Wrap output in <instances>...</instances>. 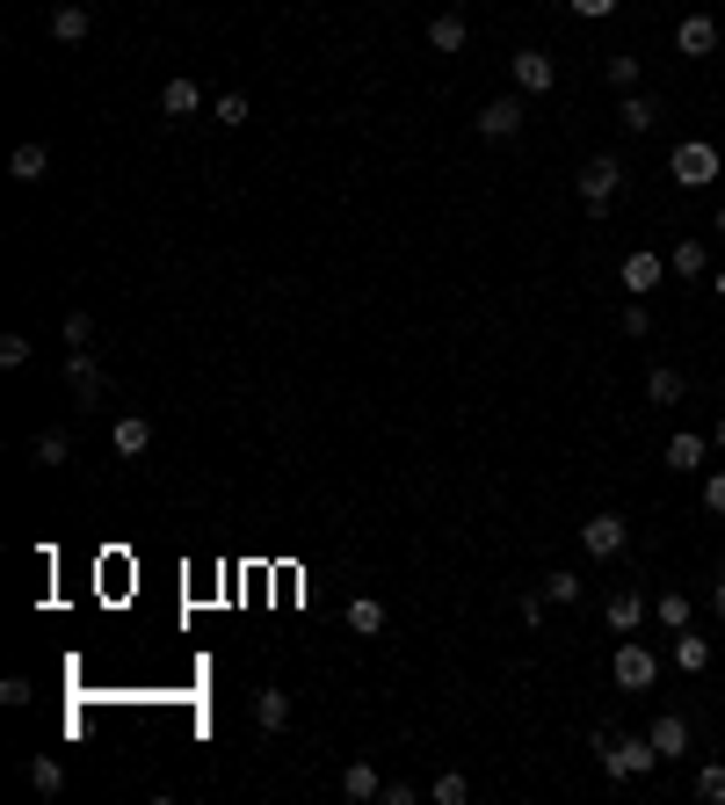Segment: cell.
Instances as JSON below:
<instances>
[{
	"label": "cell",
	"mask_w": 725,
	"mask_h": 805,
	"mask_svg": "<svg viewBox=\"0 0 725 805\" xmlns=\"http://www.w3.org/2000/svg\"><path fill=\"white\" fill-rule=\"evenodd\" d=\"M595 754H603V776H653L660 770V748H653V733H595Z\"/></svg>",
	"instance_id": "1"
},
{
	"label": "cell",
	"mask_w": 725,
	"mask_h": 805,
	"mask_svg": "<svg viewBox=\"0 0 725 805\" xmlns=\"http://www.w3.org/2000/svg\"><path fill=\"white\" fill-rule=\"evenodd\" d=\"M573 189H581L587 218H603V210H609V196L624 189V160H617V153H595V160L581 167V175H573Z\"/></svg>",
	"instance_id": "2"
},
{
	"label": "cell",
	"mask_w": 725,
	"mask_h": 805,
	"mask_svg": "<svg viewBox=\"0 0 725 805\" xmlns=\"http://www.w3.org/2000/svg\"><path fill=\"white\" fill-rule=\"evenodd\" d=\"M668 175L682 182V189H711V182H718V145L711 139H682L668 153Z\"/></svg>",
	"instance_id": "3"
},
{
	"label": "cell",
	"mask_w": 725,
	"mask_h": 805,
	"mask_svg": "<svg viewBox=\"0 0 725 805\" xmlns=\"http://www.w3.org/2000/svg\"><path fill=\"white\" fill-rule=\"evenodd\" d=\"M653 675H660V661L639 646V639H624V646H617V661H609V683L639 697V689H653Z\"/></svg>",
	"instance_id": "4"
},
{
	"label": "cell",
	"mask_w": 725,
	"mask_h": 805,
	"mask_svg": "<svg viewBox=\"0 0 725 805\" xmlns=\"http://www.w3.org/2000/svg\"><path fill=\"white\" fill-rule=\"evenodd\" d=\"M624 544H631V523H624V515H609V508L581 523V552H587V559H617Z\"/></svg>",
	"instance_id": "5"
},
{
	"label": "cell",
	"mask_w": 725,
	"mask_h": 805,
	"mask_svg": "<svg viewBox=\"0 0 725 805\" xmlns=\"http://www.w3.org/2000/svg\"><path fill=\"white\" fill-rule=\"evenodd\" d=\"M508 73H516V88H522V95H552V88H559L552 52H516V58H508Z\"/></svg>",
	"instance_id": "6"
},
{
	"label": "cell",
	"mask_w": 725,
	"mask_h": 805,
	"mask_svg": "<svg viewBox=\"0 0 725 805\" xmlns=\"http://www.w3.org/2000/svg\"><path fill=\"white\" fill-rule=\"evenodd\" d=\"M646 617H653V602H646V596H631V588H617V596L603 602V624L617 631V639H631V631H639Z\"/></svg>",
	"instance_id": "7"
},
{
	"label": "cell",
	"mask_w": 725,
	"mask_h": 805,
	"mask_svg": "<svg viewBox=\"0 0 725 805\" xmlns=\"http://www.w3.org/2000/svg\"><path fill=\"white\" fill-rule=\"evenodd\" d=\"M674 52H682V58H711V52H718V22H711V15H682V22H674Z\"/></svg>",
	"instance_id": "8"
},
{
	"label": "cell",
	"mask_w": 725,
	"mask_h": 805,
	"mask_svg": "<svg viewBox=\"0 0 725 805\" xmlns=\"http://www.w3.org/2000/svg\"><path fill=\"white\" fill-rule=\"evenodd\" d=\"M66 385H73V400H80V406H102V385H109V378H102V363H95L87 349H73V363H66Z\"/></svg>",
	"instance_id": "9"
},
{
	"label": "cell",
	"mask_w": 725,
	"mask_h": 805,
	"mask_svg": "<svg viewBox=\"0 0 725 805\" xmlns=\"http://www.w3.org/2000/svg\"><path fill=\"white\" fill-rule=\"evenodd\" d=\"M472 123H479V139H516V131H522V102H516V95H501V102H486Z\"/></svg>",
	"instance_id": "10"
},
{
	"label": "cell",
	"mask_w": 725,
	"mask_h": 805,
	"mask_svg": "<svg viewBox=\"0 0 725 805\" xmlns=\"http://www.w3.org/2000/svg\"><path fill=\"white\" fill-rule=\"evenodd\" d=\"M87 30H95V8H87V0H58L52 8V36L58 44H87Z\"/></svg>",
	"instance_id": "11"
},
{
	"label": "cell",
	"mask_w": 725,
	"mask_h": 805,
	"mask_svg": "<svg viewBox=\"0 0 725 805\" xmlns=\"http://www.w3.org/2000/svg\"><path fill=\"white\" fill-rule=\"evenodd\" d=\"M8 175H15V182H44V175H52V145H44V139H22L15 153H8Z\"/></svg>",
	"instance_id": "12"
},
{
	"label": "cell",
	"mask_w": 725,
	"mask_h": 805,
	"mask_svg": "<svg viewBox=\"0 0 725 805\" xmlns=\"http://www.w3.org/2000/svg\"><path fill=\"white\" fill-rule=\"evenodd\" d=\"M704 457H711V436H696V428H674L668 436V465L674 472H704Z\"/></svg>",
	"instance_id": "13"
},
{
	"label": "cell",
	"mask_w": 725,
	"mask_h": 805,
	"mask_svg": "<svg viewBox=\"0 0 725 805\" xmlns=\"http://www.w3.org/2000/svg\"><path fill=\"white\" fill-rule=\"evenodd\" d=\"M646 733H653L660 762H668V754H690V718H682V711H660L653 726H646Z\"/></svg>",
	"instance_id": "14"
},
{
	"label": "cell",
	"mask_w": 725,
	"mask_h": 805,
	"mask_svg": "<svg viewBox=\"0 0 725 805\" xmlns=\"http://www.w3.org/2000/svg\"><path fill=\"white\" fill-rule=\"evenodd\" d=\"M342 798H356V805L385 798V776H378V762H348V770H342Z\"/></svg>",
	"instance_id": "15"
},
{
	"label": "cell",
	"mask_w": 725,
	"mask_h": 805,
	"mask_svg": "<svg viewBox=\"0 0 725 805\" xmlns=\"http://www.w3.org/2000/svg\"><path fill=\"white\" fill-rule=\"evenodd\" d=\"M668 276V254H624V291H653Z\"/></svg>",
	"instance_id": "16"
},
{
	"label": "cell",
	"mask_w": 725,
	"mask_h": 805,
	"mask_svg": "<svg viewBox=\"0 0 725 805\" xmlns=\"http://www.w3.org/2000/svg\"><path fill=\"white\" fill-rule=\"evenodd\" d=\"M429 44H435V52H443V58H457V52H465V44H472L465 15H435V22H429Z\"/></svg>",
	"instance_id": "17"
},
{
	"label": "cell",
	"mask_w": 725,
	"mask_h": 805,
	"mask_svg": "<svg viewBox=\"0 0 725 805\" xmlns=\"http://www.w3.org/2000/svg\"><path fill=\"white\" fill-rule=\"evenodd\" d=\"M668 276H682V283H704V276H711L704 247H696V240H674V254H668Z\"/></svg>",
	"instance_id": "18"
},
{
	"label": "cell",
	"mask_w": 725,
	"mask_h": 805,
	"mask_svg": "<svg viewBox=\"0 0 725 805\" xmlns=\"http://www.w3.org/2000/svg\"><path fill=\"white\" fill-rule=\"evenodd\" d=\"M682 392H690V378H682L674 363H660L653 378H646V400H653V406H682Z\"/></svg>",
	"instance_id": "19"
},
{
	"label": "cell",
	"mask_w": 725,
	"mask_h": 805,
	"mask_svg": "<svg viewBox=\"0 0 725 805\" xmlns=\"http://www.w3.org/2000/svg\"><path fill=\"white\" fill-rule=\"evenodd\" d=\"M674 667H682V675H704V667H711V639H696V631H674Z\"/></svg>",
	"instance_id": "20"
},
{
	"label": "cell",
	"mask_w": 725,
	"mask_h": 805,
	"mask_svg": "<svg viewBox=\"0 0 725 805\" xmlns=\"http://www.w3.org/2000/svg\"><path fill=\"white\" fill-rule=\"evenodd\" d=\"M255 718H261V733H283V726H291V697H283V689H261Z\"/></svg>",
	"instance_id": "21"
},
{
	"label": "cell",
	"mask_w": 725,
	"mask_h": 805,
	"mask_svg": "<svg viewBox=\"0 0 725 805\" xmlns=\"http://www.w3.org/2000/svg\"><path fill=\"white\" fill-rule=\"evenodd\" d=\"M160 109H167V117H196L204 95H196V80H167V88H160Z\"/></svg>",
	"instance_id": "22"
},
{
	"label": "cell",
	"mask_w": 725,
	"mask_h": 805,
	"mask_svg": "<svg viewBox=\"0 0 725 805\" xmlns=\"http://www.w3.org/2000/svg\"><path fill=\"white\" fill-rule=\"evenodd\" d=\"M348 631H356V639H378V631H385V602L356 596V602H348Z\"/></svg>",
	"instance_id": "23"
},
{
	"label": "cell",
	"mask_w": 725,
	"mask_h": 805,
	"mask_svg": "<svg viewBox=\"0 0 725 805\" xmlns=\"http://www.w3.org/2000/svg\"><path fill=\"white\" fill-rule=\"evenodd\" d=\"M617 117H624V131H653V123H660V102H653V95H624Z\"/></svg>",
	"instance_id": "24"
},
{
	"label": "cell",
	"mask_w": 725,
	"mask_h": 805,
	"mask_svg": "<svg viewBox=\"0 0 725 805\" xmlns=\"http://www.w3.org/2000/svg\"><path fill=\"white\" fill-rule=\"evenodd\" d=\"M66 457H73V436H58V428H44L30 443V465H66Z\"/></svg>",
	"instance_id": "25"
},
{
	"label": "cell",
	"mask_w": 725,
	"mask_h": 805,
	"mask_svg": "<svg viewBox=\"0 0 725 805\" xmlns=\"http://www.w3.org/2000/svg\"><path fill=\"white\" fill-rule=\"evenodd\" d=\"M653 617L668 631H690V596H682V588H668V596H653Z\"/></svg>",
	"instance_id": "26"
},
{
	"label": "cell",
	"mask_w": 725,
	"mask_h": 805,
	"mask_svg": "<svg viewBox=\"0 0 725 805\" xmlns=\"http://www.w3.org/2000/svg\"><path fill=\"white\" fill-rule=\"evenodd\" d=\"M145 443H153V421H139V414H131V421H117V450H123V457H139Z\"/></svg>",
	"instance_id": "27"
},
{
	"label": "cell",
	"mask_w": 725,
	"mask_h": 805,
	"mask_svg": "<svg viewBox=\"0 0 725 805\" xmlns=\"http://www.w3.org/2000/svg\"><path fill=\"white\" fill-rule=\"evenodd\" d=\"M603 80H609V88H617V95H631V88H639V58H603Z\"/></svg>",
	"instance_id": "28"
},
{
	"label": "cell",
	"mask_w": 725,
	"mask_h": 805,
	"mask_svg": "<svg viewBox=\"0 0 725 805\" xmlns=\"http://www.w3.org/2000/svg\"><path fill=\"white\" fill-rule=\"evenodd\" d=\"M30 784L44 791V798H58V791H66V770H58L52 754H36V762H30Z\"/></svg>",
	"instance_id": "29"
},
{
	"label": "cell",
	"mask_w": 725,
	"mask_h": 805,
	"mask_svg": "<svg viewBox=\"0 0 725 805\" xmlns=\"http://www.w3.org/2000/svg\"><path fill=\"white\" fill-rule=\"evenodd\" d=\"M544 602H581V574H566V566H559V574H544Z\"/></svg>",
	"instance_id": "30"
},
{
	"label": "cell",
	"mask_w": 725,
	"mask_h": 805,
	"mask_svg": "<svg viewBox=\"0 0 725 805\" xmlns=\"http://www.w3.org/2000/svg\"><path fill=\"white\" fill-rule=\"evenodd\" d=\"M429 798H435V805H465V798H472V784H465L457 770H443V776L429 784Z\"/></svg>",
	"instance_id": "31"
},
{
	"label": "cell",
	"mask_w": 725,
	"mask_h": 805,
	"mask_svg": "<svg viewBox=\"0 0 725 805\" xmlns=\"http://www.w3.org/2000/svg\"><path fill=\"white\" fill-rule=\"evenodd\" d=\"M696 798H704V805H725V762H704V770H696Z\"/></svg>",
	"instance_id": "32"
},
{
	"label": "cell",
	"mask_w": 725,
	"mask_h": 805,
	"mask_svg": "<svg viewBox=\"0 0 725 805\" xmlns=\"http://www.w3.org/2000/svg\"><path fill=\"white\" fill-rule=\"evenodd\" d=\"M247 117H255V109H247V95H218V123H225V131H240Z\"/></svg>",
	"instance_id": "33"
},
{
	"label": "cell",
	"mask_w": 725,
	"mask_h": 805,
	"mask_svg": "<svg viewBox=\"0 0 725 805\" xmlns=\"http://www.w3.org/2000/svg\"><path fill=\"white\" fill-rule=\"evenodd\" d=\"M646 334H653V313L646 305H624V341H646Z\"/></svg>",
	"instance_id": "34"
},
{
	"label": "cell",
	"mask_w": 725,
	"mask_h": 805,
	"mask_svg": "<svg viewBox=\"0 0 725 805\" xmlns=\"http://www.w3.org/2000/svg\"><path fill=\"white\" fill-rule=\"evenodd\" d=\"M704 515H725V465L704 472Z\"/></svg>",
	"instance_id": "35"
},
{
	"label": "cell",
	"mask_w": 725,
	"mask_h": 805,
	"mask_svg": "<svg viewBox=\"0 0 725 805\" xmlns=\"http://www.w3.org/2000/svg\"><path fill=\"white\" fill-rule=\"evenodd\" d=\"M0 363L22 370V363H30V341H22V334H0Z\"/></svg>",
	"instance_id": "36"
},
{
	"label": "cell",
	"mask_w": 725,
	"mask_h": 805,
	"mask_svg": "<svg viewBox=\"0 0 725 805\" xmlns=\"http://www.w3.org/2000/svg\"><path fill=\"white\" fill-rule=\"evenodd\" d=\"M66 341H73V349H87V341H95V319H87V313H66Z\"/></svg>",
	"instance_id": "37"
},
{
	"label": "cell",
	"mask_w": 725,
	"mask_h": 805,
	"mask_svg": "<svg viewBox=\"0 0 725 805\" xmlns=\"http://www.w3.org/2000/svg\"><path fill=\"white\" fill-rule=\"evenodd\" d=\"M516 610H522V624H530V631H537V624H544V610H552V602H544V588H537V596H522V602H516Z\"/></svg>",
	"instance_id": "38"
},
{
	"label": "cell",
	"mask_w": 725,
	"mask_h": 805,
	"mask_svg": "<svg viewBox=\"0 0 725 805\" xmlns=\"http://www.w3.org/2000/svg\"><path fill=\"white\" fill-rule=\"evenodd\" d=\"M573 15H587V22H603V15H617V0H566Z\"/></svg>",
	"instance_id": "39"
},
{
	"label": "cell",
	"mask_w": 725,
	"mask_h": 805,
	"mask_svg": "<svg viewBox=\"0 0 725 805\" xmlns=\"http://www.w3.org/2000/svg\"><path fill=\"white\" fill-rule=\"evenodd\" d=\"M0 704H30V675H8V683H0Z\"/></svg>",
	"instance_id": "40"
},
{
	"label": "cell",
	"mask_w": 725,
	"mask_h": 805,
	"mask_svg": "<svg viewBox=\"0 0 725 805\" xmlns=\"http://www.w3.org/2000/svg\"><path fill=\"white\" fill-rule=\"evenodd\" d=\"M711 617H718V624H725V574L711 580Z\"/></svg>",
	"instance_id": "41"
},
{
	"label": "cell",
	"mask_w": 725,
	"mask_h": 805,
	"mask_svg": "<svg viewBox=\"0 0 725 805\" xmlns=\"http://www.w3.org/2000/svg\"><path fill=\"white\" fill-rule=\"evenodd\" d=\"M711 450H725V414H718V421H711Z\"/></svg>",
	"instance_id": "42"
},
{
	"label": "cell",
	"mask_w": 725,
	"mask_h": 805,
	"mask_svg": "<svg viewBox=\"0 0 725 805\" xmlns=\"http://www.w3.org/2000/svg\"><path fill=\"white\" fill-rule=\"evenodd\" d=\"M711 291H718V298H725V269H718V276H711Z\"/></svg>",
	"instance_id": "43"
},
{
	"label": "cell",
	"mask_w": 725,
	"mask_h": 805,
	"mask_svg": "<svg viewBox=\"0 0 725 805\" xmlns=\"http://www.w3.org/2000/svg\"><path fill=\"white\" fill-rule=\"evenodd\" d=\"M718 240H725V204H718Z\"/></svg>",
	"instance_id": "44"
}]
</instances>
